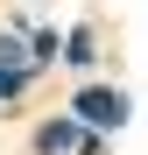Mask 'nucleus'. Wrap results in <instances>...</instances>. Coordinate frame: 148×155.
Returning <instances> with one entry per match:
<instances>
[{
    "mask_svg": "<svg viewBox=\"0 0 148 155\" xmlns=\"http://www.w3.org/2000/svg\"><path fill=\"white\" fill-rule=\"evenodd\" d=\"M71 113H78L85 127H127V92H113V85H85V92H71Z\"/></svg>",
    "mask_w": 148,
    "mask_h": 155,
    "instance_id": "1",
    "label": "nucleus"
},
{
    "mask_svg": "<svg viewBox=\"0 0 148 155\" xmlns=\"http://www.w3.org/2000/svg\"><path fill=\"white\" fill-rule=\"evenodd\" d=\"M78 148H85L78 113H71V120H42V127H35V155H78Z\"/></svg>",
    "mask_w": 148,
    "mask_h": 155,
    "instance_id": "2",
    "label": "nucleus"
},
{
    "mask_svg": "<svg viewBox=\"0 0 148 155\" xmlns=\"http://www.w3.org/2000/svg\"><path fill=\"white\" fill-rule=\"evenodd\" d=\"M57 64H71V71H92L99 64V35H92V21H78V28L64 35V57Z\"/></svg>",
    "mask_w": 148,
    "mask_h": 155,
    "instance_id": "3",
    "label": "nucleus"
},
{
    "mask_svg": "<svg viewBox=\"0 0 148 155\" xmlns=\"http://www.w3.org/2000/svg\"><path fill=\"white\" fill-rule=\"evenodd\" d=\"M0 71H35V57H28V35L0 28Z\"/></svg>",
    "mask_w": 148,
    "mask_h": 155,
    "instance_id": "4",
    "label": "nucleus"
},
{
    "mask_svg": "<svg viewBox=\"0 0 148 155\" xmlns=\"http://www.w3.org/2000/svg\"><path fill=\"white\" fill-rule=\"evenodd\" d=\"M28 57H35V64H57V35L35 28V35H28Z\"/></svg>",
    "mask_w": 148,
    "mask_h": 155,
    "instance_id": "5",
    "label": "nucleus"
},
{
    "mask_svg": "<svg viewBox=\"0 0 148 155\" xmlns=\"http://www.w3.org/2000/svg\"><path fill=\"white\" fill-rule=\"evenodd\" d=\"M78 155H106V141H99V134H85V148H78Z\"/></svg>",
    "mask_w": 148,
    "mask_h": 155,
    "instance_id": "6",
    "label": "nucleus"
}]
</instances>
